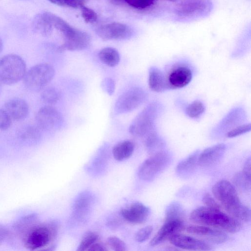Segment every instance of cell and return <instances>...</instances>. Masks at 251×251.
<instances>
[{"instance_id":"23","label":"cell","mask_w":251,"mask_h":251,"mask_svg":"<svg viewBox=\"0 0 251 251\" xmlns=\"http://www.w3.org/2000/svg\"><path fill=\"white\" fill-rule=\"evenodd\" d=\"M134 143L130 140H124L116 144L112 149L114 159L123 161L130 157L134 150Z\"/></svg>"},{"instance_id":"4","label":"cell","mask_w":251,"mask_h":251,"mask_svg":"<svg viewBox=\"0 0 251 251\" xmlns=\"http://www.w3.org/2000/svg\"><path fill=\"white\" fill-rule=\"evenodd\" d=\"M58 228L54 221L34 224L22 237L25 247L30 251L45 250L55 239Z\"/></svg>"},{"instance_id":"16","label":"cell","mask_w":251,"mask_h":251,"mask_svg":"<svg viewBox=\"0 0 251 251\" xmlns=\"http://www.w3.org/2000/svg\"><path fill=\"white\" fill-rule=\"evenodd\" d=\"M4 110L12 120L22 121L25 119L29 113L27 102L20 98H13L8 100L4 104Z\"/></svg>"},{"instance_id":"49","label":"cell","mask_w":251,"mask_h":251,"mask_svg":"<svg viewBox=\"0 0 251 251\" xmlns=\"http://www.w3.org/2000/svg\"><path fill=\"white\" fill-rule=\"evenodd\" d=\"M3 47V42H2V41L1 39V38L0 37V54L2 51Z\"/></svg>"},{"instance_id":"10","label":"cell","mask_w":251,"mask_h":251,"mask_svg":"<svg viewBox=\"0 0 251 251\" xmlns=\"http://www.w3.org/2000/svg\"><path fill=\"white\" fill-rule=\"evenodd\" d=\"M211 0H182L175 8V12L179 17L192 18L208 14L211 10Z\"/></svg>"},{"instance_id":"6","label":"cell","mask_w":251,"mask_h":251,"mask_svg":"<svg viewBox=\"0 0 251 251\" xmlns=\"http://www.w3.org/2000/svg\"><path fill=\"white\" fill-rule=\"evenodd\" d=\"M26 72L25 60L19 55L8 54L0 59V81L12 85L22 80Z\"/></svg>"},{"instance_id":"45","label":"cell","mask_w":251,"mask_h":251,"mask_svg":"<svg viewBox=\"0 0 251 251\" xmlns=\"http://www.w3.org/2000/svg\"><path fill=\"white\" fill-rule=\"evenodd\" d=\"M107 250V249L105 246L98 241L94 243L88 250V251H104Z\"/></svg>"},{"instance_id":"41","label":"cell","mask_w":251,"mask_h":251,"mask_svg":"<svg viewBox=\"0 0 251 251\" xmlns=\"http://www.w3.org/2000/svg\"><path fill=\"white\" fill-rule=\"evenodd\" d=\"M100 86L103 91L109 95H112L115 91V83L112 78L105 77L101 82Z\"/></svg>"},{"instance_id":"27","label":"cell","mask_w":251,"mask_h":251,"mask_svg":"<svg viewBox=\"0 0 251 251\" xmlns=\"http://www.w3.org/2000/svg\"><path fill=\"white\" fill-rule=\"evenodd\" d=\"M144 141L147 151L151 155L164 151V142L157 134L156 130L147 135L144 139Z\"/></svg>"},{"instance_id":"20","label":"cell","mask_w":251,"mask_h":251,"mask_svg":"<svg viewBox=\"0 0 251 251\" xmlns=\"http://www.w3.org/2000/svg\"><path fill=\"white\" fill-rule=\"evenodd\" d=\"M92 194L88 191L80 193L73 204V212L75 217L81 219L88 214L94 202Z\"/></svg>"},{"instance_id":"15","label":"cell","mask_w":251,"mask_h":251,"mask_svg":"<svg viewBox=\"0 0 251 251\" xmlns=\"http://www.w3.org/2000/svg\"><path fill=\"white\" fill-rule=\"evenodd\" d=\"M169 240L174 246L184 250L193 251L212 250L211 246L204 241L179 233L173 235Z\"/></svg>"},{"instance_id":"35","label":"cell","mask_w":251,"mask_h":251,"mask_svg":"<svg viewBox=\"0 0 251 251\" xmlns=\"http://www.w3.org/2000/svg\"><path fill=\"white\" fill-rule=\"evenodd\" d=\"M105 246L115 251H124L126 250L125 243L116 236L109 237L106 241Z\"/></svg>"},{"instance_id":"31","label":"cell","mask_w":251,"mask_h":251,"mask_svg":"<svg viewBox=\"0 0 251 251\" xmlns=\"http://www.w3.org/2000/svg\"><path fill=\"white\" fill-rule=\"evenodd\" d=\"M250 177L246 176L243 171L238 172L235 174L232 182L234 186L243 192L250 191L251 188V180Z\"/></svg>"},{"instance_id":"42","label":"cell","mask_w":251,"mask_h":251,"mask_svg":"<svg viewBox=\"0 0 251 251\" xmlns=\"http://www.w3.org/2000/svg\"><path fill=\"white\" fill-rule=\"evenodd\" d=\"M202 201L207 207L221 209L220 205L208 193H206L203 195L202 197Z\"/></svg>"},{"instance_id":"28","label":"cell","mask_w":251,"mask_h":251,"mask_svg":"<svg viewBox=\"0 0 251 251\" xmlns=\"http://www.w3.org/2000/svg\"><path fill=\"white\" fill-rule=\"evenodd\" d=\"M98 57L103 64L111 67L117 66L120 61V56L118 50L111 47L101 49L99 52Z\"/></svg>"},{"instance_id":"5","label":"cell","mask_w":251,"mask_h":251,"mask_svg":"<svg viewBox=\"0 0 251 251\" xmlns=\"http://www.w3.org/2000/svg\"><path fill=\"white\" fill-rule=\"evenodd\" d=\"M162 111L160 103L153 101L147 105L131 122L129 132L133 136L144 139L155 131V121Z\"/></svg>"},{"instance_id":"26","label":"cell","mask_w":251,"mask_h":251,"mask_svg":"<svg viewBox=\"0 0 251 251\" xmlns=\"http://www.w3.org/2000/svg\"><path fill=\"white\" fill-rule=\"evenodd\" d=\"M244 111L239 108H236L227 115L219 124L217 129H229L230 130L238 126L239 123L244 120Z\"/></svg>"},{"instance_id":"38","label":"cell","mask_w":251,"mask_h":251,"mask_svg":"<svg viewBox=\"0 0 251 251\" xmlns=\"http://www.w3.org/2000/svg\"><path fill=\"white\" fill-rule=\"evenodd\" d=\"M81 8V15L86 23H94L97 20L96 13L92 9L82 6Z\"/></svg>"},{"instance_id":"44","label":"cell","mask_w":251,"mask_h":251,"mask_svg":"<svg viewBox=\"0 0 251 251\" xmlns=\"http://www.w3.org/2000/svg\"><path fill=\"white\" fill-rule=\"evenodd\" d=\"M10 235L8 229L1 224H0V245L4 242Z\"/></svg>"},{"instance_id":"19","label":"cell","mask_w":251,"mask_h":251,"mask_svg":"<svg viewBox=\"0 0 251 251\" xmlns=\"http://www.w3.org/2000/svg\"><path fill=\"white\" fill-rule=\"evenodd\" d=\"M184 227L183 221L172 220L165 221L158 232L151 240L149 244L154 246L159 244L167 239H169L173 235L178 233L183 230Z\"/></svg>"},{"instance_id":"8","label":"cell","mask_w":251,"mask_h":251,"mask_svg":"<svg viewBox=\"0 0 251 251\" xmlns=\"http://www.w3.org/2000/svg\"><path fill=\"white\" fill-rule=\"evenodd\" d=\"M148 95L142 88L134 86L123 93L117 99L114 105L116 114L131 112L147 100Z\"/></svg>"},{"instance_id":"47","label":"cell","mask_w":251,"mask_h":251,"mask_svg":"<svg viewBox=\"0 0 251 251\" xmlns=\"http://www.w3.org/2000/svg\"><path fill=\"white\" fill-rule=\"evenodd\" d=\"M51 3L60 5V6H64V4L62 0H48Z\"/></svg>"},{"instance_id":"29","label":"cell","mask_w":251,"mask_h":251,"mask_svg":"<svg viewBox=\"0 0 251 251\" xmlns=\"http://www.w3.org/2000/svg\"><path fill=\"white\" fill-rule=\"evenodd\" d=\"M184 217V211L180 203L173 201L168 205L165 211V221H183Z\"/></svg>"},{"instance_id":"21","label":"cell","mask_w":251,"mask_h":251,"mask_svg":"<svg viewBox=\"0 0 251 251\" xmlns=\"http://www.w3.org/2000/svg\"><path fill=\"white\" fill-rule=\"evenodd\" d=\"M148 83L150 89L155 92H162L170 89L166 76L154 66L149 69Z\"/></svg>"},{"instance_id":"14","label":"cell","mask_w":251,"mask_h":251,"mask_svg":"<svg viewBox=\"0 0 251 251\" xmlns=\"http://www.w3.org/2000/svg\"><path fill=\"white\" fill-rule=\"evenodd\" d=\"M187 232L195 235L207 241L214 244H221L227 239V235L218 229L203 225H192L186 228Z\"/></svg>"},{"instance_id":"32","label":"cell","mask_w":251,"mask_h":251,"mask_svg":"<svg viewBox=\"0 0 251 251\" xmlns=\"http://www.w3.org/2000/svg\"><path fill=\"white\" fill-rule=\"evenodd\" d=\"M34 30L42 35H48L50 34L52 27L43 17L42 14L36 15L32 22Z\"/></svg>"},{"instance_id":"22","label":"cell","mask_w":251,"mask_h":251,"mask_svg":"<svg viewBox=\"0 0 251 251\" xmlns=\"http://www.w3.org/2000/svg\"><path fill=\"white\" fill-rule=\"evenodd\" d=\"M38 221H39V217L37 214H30L17 220L14 224L13 228L17 235L21 239L24 235Z\"/></svg>"},{"instance_id":"25","label":"cell","mask_w":251,"mask_h":251,"mask_svg":"<svg viewBox=\"0 0 251 251\" xmlns=\"http://www.w3.org/2000/svg\"><path fill=\"white\" fill-rule=\"evenodd\" d=\"M199 154V151H196L181 161L176 166V173L182 176H187L191 174L198 164Z\"/></svg>"},{"instance_id":"13","label":"cell","mask_w":251,"mask_h":251,"mask_svg":"<svg viewBox=\"0 0 251 251\" xmlns=\"http://www.w3.org/2000/svg\"><path fill=\"white\" fill-rule=\"evenodd\" d=\"M96 32L103 40L124 39L131 35V29L127 25L119 23L102 25L97 28Z\"/></svg>"},{"instance_id":"9","label":"cell","mask_w":251,"mask_h":251,"mask_svg":"<svg viewBox=\"0 0 251 251\" xmlns=\"http://www.w3.org/2000/svg\"><path fill=\"white\" fill-rule=\"evenodd\" d=\"M170 161L171 157L165 151L152 154L139 167L138 176L143 180H152L168 166Z\"/></svg>"},{"instance_id":"12","label":"cell","mask_w":251,"mask_h":251,"mask_svg":"<svg viewBox=\"0 0 251 251\" xmlns=\"http://www.w3.org/2000/svg\"><path fill=\"white\" fill-rule=\"evenodd\" d=\"M150 212L148 207L140 202L135 201L122 208L120 215L126 221L136 225L145 223Z\"/></svg>"},{"instance_id":"11","label":"cell","mask_w":251,"mask_h":251,"mask_svg":"<svg viewBox=\"0 0 251 251\" xmlns=\"http://www.w3.org/2000/svg\"><path fill=\"white\" fill-rule=\"evenodd\" d=\"M63 120L61 113L55 107L50 105L41 107L35 116L36 126L42 130L58 129L61 126Z\"/></svg>"},{"instance_id":"1","label":"cell","mask_w":251,"mask_h":251,"mask_svg":"<svg viewBox=\"0 0 251 251\" xmlns=\"http://www.w3.org/2000/svg\"><path fill=\"white\" fill-rule=\"evenodd\" d=\"M212 191L225 209L234 218L240 221H251V210L241 203L235 187L229 181L221 180L212 187Z\"/></svg>"},{"instance_id":"18","label":"cell","mask_w":251,"mask_h":251,"mask_svg":"<svg viewBox=\"0 0 251 251\" xmlns=\"http://www.w3.org/2000/svg\"><path fill=\"white\" fill-rule=\"evenodd\" d=\"M226 150L224 144H218L205 149L199 154L198 164L202 167L215 165L222 159Z\"/></svg>"},{"instance_id":"3","label":"cell","mask_w":251,"mask_h":251,"mask_svg":"<svg viewBox=\"0 0 251 251\" xmlns=\"http://www.w3.org/2000/svg\"><path fill=\"white\" fill-rule=\"evenodd\" d=\"M42 14L52 28H55L62 34L64 43L59 48L60 50H80L89 46L91 37L86 32L72 27L63 19L52 13L46 12Z\"/></svg>"},{"instance_id":"43","label":"cell","mask_w":251,"mask_h":251,"mask_svg":"<svg viewBox=\"0 0 251 251\" xmlns=\"http://www.w3.org/2000/svg\"><path fill=\"white\" fill-rule=\"evenodd\" d=\"M88 0H62L64 6L72 8H80L84 5Z\"/></svg>"},{"instance_id":"48","label":"cell","mask_w":251,"mask_h":251,"mask_svg":"<svg viewBox=\"0 0 251 251\" xmlns=\"http://www.w3.org/2000/svg\"><path fill=\"white\" fill-rule=\"evenodd\" d=\"M110 0L112 2V3L115 4H120L121 3H122V2L124 0Z\"/></svg>"},{"instance_id":"24","label":"cell","mask_w":251,"mask_h":251,"mask_svg":"<svg viewBox=\"0 0 251 251\" xmlns=\"http://www.w3.org/2000/svg\"><path fill=\"white\" fill-rule=\"evenodd\" d=\"M17 135L19 138L26 143H33L41 137V130L37 126L25 125L19 129Z\"/></svg>"},{"instance_id":"51","label":"cell","mask_w":251,"mask_h":251,"mask_svg":"<svg viewBox=\"0 0 251 251\" xmlns=\"http://www.w3.org/2000/svg\"><path fill=\"white\" fill-rule=\"evenodd\" d=\"M172 0V1H176V0Z\"/></svg>"},{"instance_id":"37","label":"cell","mask_w":251,"mask_h":251,"mask_svg":"<svg viewBox=\"0 0 251 251\" xmlns=\"http://www.w3.org/2000/svg\"><path fill=\"white\" fill-rule=\"evenodd\" d=\"M153 230L151 226H148L140 229L135 235V240L139 243L146 241L151 235Z\"/></svg>"},{"instance_id":"17","label":"cell","mask_w":251,"mask_h":251,"mask_svg":"<svg viewBox=\"0 0 251 251\" xmlns=\"http://www.w3.org/2000/svg\"><path fill=\"white\" fill-rule=\"evenodd\" d=\"M166 77L170 88H181L190 82L192 72L186 66H178L173 68Z\"/></svg>"},{"instance_id":"33","label":"cell","mask_w":251,"mask_h":251,"mask_svg":"<svg viewBox=\"0 0 251 251\" xmlns=\"http://www.w3.org/2000/svg\"><path fill=\"white\" fill-rule=\"evenodd\" d=\"M98 234L92 231L86 232L83 236L76 249L78 251H88V249L98 241Z\"/></svg>"},{"instance_id":"2","label":"cell","mask_w":251,"mask_h":251,"mask_svg":"<svg viewBox=\"0 0 251 251\" xmlns=\"http://www.w3.org/2000/svg\"><path fill=\"white\" fill-rule=\"evenodd\" d=\"M190 220L201 225L213 227L229 233L238 232L242 227L240 221L227 215L221 209L200 206L192 211Z\"/></svg>"},{"instance_id":"50","label":"cell","mask_w":251,"mask_h":251,"mask_svg":"<svg viewBox=\"0 0 251 251\" xmlns=\"http://www.w3.org/2000/svg\"><path fill=\"white\" fill-rule=\"evenodd\" d=\"M2 83L0 81V95L2 92Z\"/></svg>"},{"instance_id":"30","label":"cell","mask_w":251,"mask_h":251,"mask_svg":"<svg viewBox=\"0 0 251 251\" xmlns=\"http://www.w3.org/2000/svg\"><path fill=\"white\" fill-rule=\"evenodd\" d=\"M41 98L42 101L48 105H52L57 103L61 97L59 89L53 86L46 87L42 90Z\"/></svg>"},{"instance_id":"36","label":"cell","mask_w":251,"mask_h":251,"mask_svg":"<svg viewBox=\"0 0 251 251\" xmlns=\"http://www.w3.org/2000/svg\"><path fill=\"white\" fill-rule=\"evenodd\" d=\"M251 128L250 124L238 125L227 132L226 136L228 138L237 137L250 131Z\"/></svg>"},{"instance_id":"39","label":"cell","mask_w":251,"mask_h":251,"mask_svg":"<svg viewBox=\"0 0 251 251\" xmlns=\"http://www.w3.org/2000/svg\"><path fill=\"white\" fill-rule=\"evenodd\" d=\"M12 121L4 109L0 108V132L8 129L11 126Z\"/></svg>"},{"instance_id":"46","label":"cell","mask_w":251,"mask_h":251,"mask_svg":"<svg viewBox=\"0 0 251 251\" xmlns=\"http://www.w3.org/2000/svg\"><path fill=\"white\" fill-rule=\"evenodd\" d=\"M251 158L249 157L246 161L243 170V172L248 177L251 178Z\"/></svg>"},{"instance_id":"40","label":"cell","mask_w":251,"mask_h":251,"mask_svg":"<svg viewBox=\"0 0 251 251\" xmlns=\"http://www.w3.org/2000/svg\"><path fill=\"white\" fill-rule=\"evenodd\" d=\"M130 6L139 9H144L151 7L154 0H124Z\"/></svg>"},{"instance_id":"34","label":"cell","mask_w":251,"mask_h":251,"mask_svg":"<svg viewBox=\"0 0 251 251\" xmlns=\"http://www.w3.org/2000/svg\"><path fill=\"white\" fill-rule=\"evenodd\" d=\"M205 106L199 100H195L190 103L186 108V113L192 118H199L204 112Z\"/></svg>"},{"instance_id":"7","label":"cell","mask_w":251,"mask_h":251,"mask_svg":"<svg viewBox=\"0 0 251 251\" xmlns=\"http://www.w3.org/2000/svg\"><path fill=\"white\" fill-rule=\"evenodd\" d=\"M55 75L53 67L48 63L36 64L27 71L23 79L28 90L33 92L42 91L50 83Z\"/></svg>"}]
</instances>
